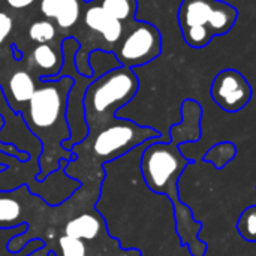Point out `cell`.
Returning a JSON list of instances; mask_svg holds the SVG:
<instances>
[{"label":"cell","mask_w":256,"mask_h":256,"mask_svg":"<svg viewBox=\"0 0 256 256\" xmlns=\"http://www.w3.org/2000/svg\"><path fill=\"white\" fill-rule=\"evenodd\" d=\"M146 144L147 142L118 158L120 168L132 196H128L114 174L102 166L104 172L116 180L136 208H128L114 196L100 190L102 196L124 208L99 198L96 212L102 216L108 234L116 238L118 246L124 250H138L140 256H194L177 234L172 202L168 196L150 190L141 176L140 159Z\"/></svg>","instance_id":"6da1fadb"},{"label":"cell","mask_w":256,"mask_h":256,"mask_svg":"<svg viewBox=\"0 0 256 256\" xmlns=\"http://www.w3.org/2000/svg\"><path fill=\"white\" fill-rule=\"evenodd\" d=\"M182 144L176 136H170V141H148L141 153L140 171L150 190L168 196L172 202L176 228L182 243L194 256H206L207 244L200 238L202 224L194 218L190 207L180 200L178 182L186 166L192 164L182 153Z\"/></svg>","instance_id":"7a4b0ae2"},{"label":"cell","mask_w":256,"mask_h":256,"mask_svg":"<svg viewBox=\"0 0 256 256\" xmlns=\"http://www.w3.org/2000/svg\"><path fill=\"white\" fill-rule=\"evenodd\" d=\"M32 99L20 111L26 126L42 142L40 171L36 178L42 182L58 166L57 148L70 138L69 124L66 120L68 96L74 87V78L69 75L39 80Z\"/></svg>","instance_id":"3957f363"},{"label":"cell","mask_w":256,"mask_h":256,"mask_svg":"<svg viewBox=\"0 0 256 256\" xmlns=\"http://www.w3.org/2000/svg\"><path fill=\"white\" fill-rule=\"evenodd\" d=\"M140 80L134 69L118 66L94 78L84 93V116L88 135L112 123L116 114L138 93Z\"/></svg>","instance_id":"277c9868"},{"label":"cell","mask_w":256,"mask_h":256,"mask_svg":"<svg viewBox=\"0 0 256 256\" xmlns=\"http://www.w3.org/2000/svg\"><path fill=\"white\" fill-rule=\"evenodd\" d=\"M177 20L183 40L201 50L234 28L238 9L225 0H182Z\"/></svg>","instance_id":"5b68a950"},{"label":"cell","mask_w":256,"mask_h":256,"mask_svg":"<svg viewBox=\"0 0 256 256\" xmlns=\"http://www.w3.org/2000/svg\"><path fill=\"white\" fill-rule=\"evenodd\" d=\"M153 140H162L160 132L156 129L136 124L132 120L116 118L98 132L87 135V138L76 146L88 147L93 158L104 166Z\"/></svg>","instance_id":"8992f818"},{"label":"cell","mask_w":256,"mask_h":256,"mask_svg":"<svg viewBox=\"0 0 256 256\" xmlns=\"http://www.w3.org/2000/svg\"><path fill=\"white\" fill-rule=\"evenodd\" d=\"M112 52L120 66L130 69L144 66L158 58L162 52L160 30L148 21L134 20L126 26L124 34Z\"/></svg>","instance_id":"52a82bcc"},{"label":"cell","mask_w":256,"mask_h":256,"mask_svg":"<svg viewBox=\"0 0 256 256\" xmlns=\"http://www.w3.org/2000/svg\"><path fill=\"white\" fill-rule=\"evenodd\" d=\"M210 93L219 108L226 112H238L250 102L254 90L240 70L224 69L213 78Z\"/></svg>","instance_id":"ba28073f"},{"label":"cell","mask_w":256,"mask_h":256,"mask_svg":"<svg viewBox=\"0 0 256 256\" xmlns=\"http://www.w3.org/2000/svg\"><path fill=\"white\" fill-rule=\"evenodd\" d=\"M84 24L92 32L99 33L104 39V42L112 48L117 46V44L122 40L124 34L126 26L111 16L106 10H104L96 2L90 3L84 10Z\"/></svg>","instance_id":"9c48e42d"},{"label":"cell","mask_w":256,"mask_h":256,"mask_svg":"<svg viewBox=\"0 0 256 256\" xmlns=\"http://www.w3.org/2000/svg\"><path fill=\"white\" fill-rule=\"evenodd\" d=\"M82 0H40V14L62 30L72 28L81 18Z\"/></svg>","instance_id":"30bf717a"},{"label":"cell","mask_w":256,"mask_h":256,"mask_svg":"<svg viewBox=\"0 0 256 256\" xmlns=\"http://www.w3.org/2000/svg\"><path fill=\"white\" fill-rule=\"evenodd\" d=\"M63 51L51 44L36 45L30 54V68L38 72L39 80L54 78L63 68Z\"/></svg>","instance_id":"8fae6325"},{"label":"cell","mask_w":256,"mask_h":256,"mask_svg":"<svg viewBox=\"0 0 256 256\" xmlns=\"http://www.w3.org/2000/svg\"><path fill=\"white\" fill-rule=\"evenodd\" d=\"M36 87V81L28 70L20 69L14 72L8 82V94H4L9 99L8 104L12 111L20 112L22 110V105H26L32 99Z\"/></svg>","instance_id":"7c38bea8"},{"label":"cell","mask_w":256,"mask_h":256,"mask_svg":"<svg viewBox=\"0 0 256 256\" xmlns=\"http://www.w3.org/2000/svg\"><path fill=\"white\" fill-rule=\"evenodd\" d=\"M102 230V220L98 218V213H84L70 219L64 225V236L78 238L81 242L94 240Z\"/></svg>","instance_id":"4fadbf2b"},{"label":"cell","mask_w":256,"mask_h":256,"mask_svg":"<svg viewBox=\"0 0 256 256\" xmlns=\"http://www.w3.org/2000/svg\"><path fill=\"white\" fill-rule=\"evenodd\" d=\"M96 3L124 26L135 20L138 10V0H96Z\"/></svg>","instance_id":"5bb4252c"},{"label":"cell","mask_w":256,"mask_h":256,"mask_svg":"<svg viewBox=\"0 0 256 256\" xmlns=\"http://www.w3.org/2000/svg\"><path fill=\"white\" fill-rule=\"evenodd\" d=\"M237 156V146L231 141H224L213 146L204 156V160L214 165V168H225Z\"/></svg>","instance_id":"9a60e30c"},{"label":"cell","mask_w":256,"mask_h":256,"mask_svg":"<svg viewBox=\"0 0 256 256\" xmlns=\"http://www.w3.org/2000/svg\"><path fill=\"white\" fill-rule=\"evenodd\" d=\"M57 36V27L51 20H39L30 24L28 27V38L30 40L40 44H51Z\"/></svg>","instance_id":"2e32d148"},{"label":"cell","mask_w":256,"mask_h":256,"mask_svg":"<svg viewBox=\"0 0 256 256\" xmlns=\"http://www.w3.org/2000/svg\"><path fill=\"white\" fill-rule=\"evenodd\" d=\"M21 204L12 196H0V224L4 225H21Z\"/></svg>","instance_id":"e0dca14e"},{"label":"cell","mask_w":256,"mask_h":256,"mask_svg":"<svg viewBox=\"0 0 256 256\" xmlns=\"http://www.w3.org/2000/svg\"><path fill=\"white\" fill-rule=\"evenodd\" d=\"M238 234L249 243H256V206L244 208L237 220Z\"/></svg>","instance_id":"ac0fdd59"},{"label":"cell","mask_w":256,"mask_h":256,"mask_svg":"<svg viewBox=\"0 0 256 256\" xmlns=\"http://www.w3.org/2000/svg\"><path fill=\"white\" fill-rule=\"evenodd\" d=\"M58 246L62 249V256H87V249L84 242L69 237V236H63L58 240Z\"/></svg>","instance_id":"d6986e66"},{"label":"cell","mask_w":256,"mask_h":256,"mask_svg":"<svg viewBox=\"0 0 256 256\" xmlns=\"http://www.w3.org/2000/svg\"><path fill=\"white\" fill-rule=\"evenodd\" d=\"M12 26H14L12 16L6 12H0V46L4 44V40L10 34Z\"/></svg>","instance_id":"ffe728a7"},{"label":"cell","mask_w":256,"mask_h":256,"mask_svg":"<svg viewBox=\"0 0 256 256\" xmlns=\"http://www.w3.org/2000/svg\"><path fill=\"white\" fill-rule=\"evenodd\" d=\"M6 3L12 9H26L28 6H32L34 3V0H6Z\"/></svg>","instance_id":"44dd1931"},{"label":"cell","mask_w":256,"mask_h":256,"mask_svg":"<svg viewBox=\"0 0 256 256\" xmlns=\"http://www.w3.org/2000/svg\"><path fill=\"white\" fill-rule=\"evenodd\" d=\"M10 48H12V52L15 54V60H21V52H20V51H18V50L14 46V45H12Z\"/></svg>","instance_id":"7402d4cb"},{"label":"cell","mask_w":256,"mask_h":256,"mask_svg":"<svg viewBox=\"0 0 256 256\" xmlns=\"http://www.w3.org/2000/svg\"><path fill=\"white\" fill-rule=\"evenodd\" d=\"M2 126H3V118L0 117V128H2Z\"/></svg>","instance_id":"603a6c76"},{"label":"cell","mask_w":256,"mask_h":256,"mask_svg":"<svg viewBox=\"0 0 256 256\" xmlns=\"http://www.w3.org/2000/svg\"><path fill=\"white\" fill-rule=\"evenodd\" d=\"M28 256H32V255H28Z\"/></svg>","instance_id":"cb8c5ba5"},{"label":"cell","mask_w":256,"mask_h":256,"mask_svg":"<svg viewBox=\"0 0 256 256\" xmlns=\"http://www.w3.org/2000/svg\"><path fill=\"white\" fill-rule=\"evenodd\" d=\"M255 189H256V188H255Z\"/></svg>","instance_id":"d4e9b609"}]
</instances>
